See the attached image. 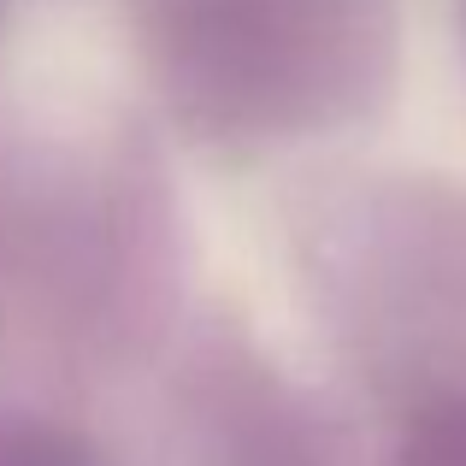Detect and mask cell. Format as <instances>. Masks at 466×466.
<instances>
[{
	"label": "cell",
	"instance_id": "cell-1",
	"mask_svg": "<svg viewBox=\"0 0 466 466\" xmlns=\"http://www.w3.org/2000/svg\"><path fill=\"white\" fill-rule=\"evenodd\" d=\"M148 35L189 125L278 142L372 89L384 0H148Z\"/></svg>",
	"mask_w": 466,
	"mask_h": 466
},
{
	"label": "cell",
	"instance_id": "cell-2",
	"mask_svg": "<svg viewBox=\"0 0 466 466\" xmlns=\"http://www.w3.org/2000/svg\"><path fill=\"white\" fill-rule=\"evenodd\" d=\"M0 466H77V461L66 455V443H59V437L0 420Z\"/></svg>",
	"mask_w": 466,
	"mask_h": 466
},
{
	"label": "cell",
	"instance_id": "cell-3",
	"mask_svg": "<svg viewBox=\"0 0 466 466\" xmlns=\"http://www.w3.org/2000/svg\"><path fill=\"white\" fill-rule=\"evenodd\" d=\"M461 12H466V0H461Z\"/></svg>",
	"mask_w": 466,
	"mask_h": 466
}]
</instances>
